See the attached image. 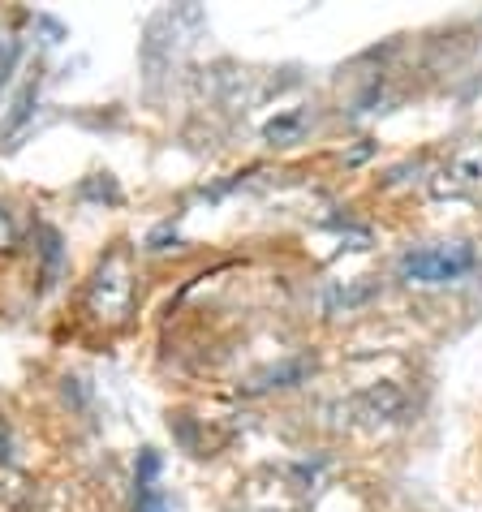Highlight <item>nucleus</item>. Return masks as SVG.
<instances>
[{
    "mask_svg": "<svg viewBox=\"0 0 482 512\" xmlns=\"http://www.w3.org/2000/svg\"><path fill=\"white\" fill-rule=\"evenodd\" d=\"M130 302H134V276H130V254L125 250H112L99 272L91 280V293H87V306L99 323H121L130 315Z\"/></svg>",
    "mask_w": 482,
    "mask_h": 512,
    "instance_id": "1",
    "label": "nucleus"
},
{
    "mask_svg": "<svg viewBox=\"0 0 482 512\" xmlns=\"http://www.w3.org/2000/svg\"><path fill=\"white\" fill-rule=\"evenodd\" d=\"M470 267H474V250L452 241V246L409 250L405 259H401V276L414 280V284H448V280H461Z\"/></svg>",
    "mask_w": 482,
    "mask_h": 512,
    "instance_id": "2",
    "label": "nucleus"
},
{
    "mask_svg": "<svg viewBox=\"0 0 482 512\" xmlns=\"http://www.w3.org/2000/svg\"><path fill=\"white\" fill-rule=\"evenodd\" d=\"M134 512H168L164 508V495L155 487V457H143V478H138V500Z\"/></svg>",
    "mask_w": 482,
    "mask_h": 512,
    "instance_id": "3",
    "label": "nucleus"
},
{
    "mask_svg": "<svg viewBox=\"0 0 482 512\" xmlns=\"http://www.w3.org/2000/svg\"><path fill=\"white\" fill-rule=\"evenodd\" d=\"M302 125H306V112H289V117H280V121H272L267 125V142H293L297 134H302Z\"/></svg>",
    "mask_w": 482,
    "mask_h": 512,
    "instance_id": "4",
    "label": "nucleus"
},
{
    "mask_svg": "<svg viewBox=\"0 0 482 512\" xmlns=\"http://www.w3.org/2000/svg\"><path fill=\"white\" fill-rule=\"evenodd\" d=\"M13 65H18V39H13V35L5 31V26H0V87L9 82Z\"/></svg>",
    "mask_w": 482,
    "mask_h": 512,
    "instance_id": "5",
    "label": "nucleus"
},
{
    "mask_svg": "<svg viewBox=\"0 0 482 512\" xmlns=\"http://www.w3.org/2000/svg\"><path fill=\"white\" fill-rule=\"evenodd\" d=\"M5 241H9V216L0 211V246H5Z\"/></svg>",
    "mask_w": 482,
    "mask_h": 512,
    "instance_id": "6",
    "label": "nucleus"
},
{
    "mask_svg": "<svg viewBox=\"0 0 482 512\" xmlns=\"http://www.w3.org/2000/svg\"><path fill=\"white\" fill-rule=\"evenodd\" d=\"M0 457H5V431H0Z\"/></svg>",
    "mask_w": 482,
    "mask_h": 512,
    "instance_id": "7",
    "label": "nucleus"
}]
</instances>
